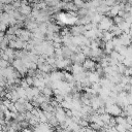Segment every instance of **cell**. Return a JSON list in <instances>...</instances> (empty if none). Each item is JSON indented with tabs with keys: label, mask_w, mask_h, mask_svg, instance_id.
Returning a JSON list of instances; mask_svg holds the SVG:
<instances>
[{
	"label": "cell",
	"mask_w": 132,
	"mask_h": 132,
	"mask_svg": "<svg viewBox=\"0 0 132 132\" xmlns=\"http://www.w3.org/2000/svg\"><path fill=\"white\" fill-rule=\"evenodd\" d=\"M82 65H84V69H90L91 71H95L96 62L93 61L92 59H85V61L82 62Z\"/></svg>",
	"instance_id": "obj_3"
},
{
	"label": "cell",
	"mask_w": 132,
	"mask_h": 132,
	"mask_svg": "<svg viewBox=\"0 0 132 132\" xmlns=\"http://www.w3.org/2000/svg\"><path fill=\"white\" fill-rule=\"evenodd\" d=\"M119 10H120V7H119V5H112V7H110V9H109V14L110 15H112V16H114V15H118V12H119Z\"/></svg>",
	"instance_id": "obj_9"
},
{
	"label": "cell",
	"mask_w": 132,
	"mask_h": 132,
	"mask_svg": "<svg viewBox=\"0 0 132 132\" xmlns=\"http://www.w3.org/2000/svg\"><path fill=\"white\" fill-rule=\"evenodd\" d=\"M87 78L89 79V81H90L91 84H93V82H97V81H99L100 76L98 75L97 72H94V71H93V72L87 74Z\"/></svg>",
	"instance_id": "obj_6"
},
{
	"label": "cell",
	"mask_w": 132,
	"mask_h": 132,
	"mask_svg": "<svg viewBox=\"0 0 132 132\" xmlns=\"http://www.w3.org/2000/svg\"><path fill=\"white\" fill-rule=\"evenodd\" d=\"M9 65V62L3 59H0V68H6Z\"/></svg>",
	"instance_id": "obj_13"
},
{
	"label": "cell",
	"mask_w": 132,
	"mask_h": 132,
	"mask_svg": "<svg viewBox=\"0 0 132 132\" xmlns=\"http://www.w3.org/2000/svg\"><path fill=\"white\" fill-rule=\"evenodd\" d=\"M61 50H62V56H63V58H69L73 54V52H71L68 46H65V47H63Z\"/></svg>",
	"instance_id": "obj_7"
},
{
	"label": "cell",
	"mask_w": 132,
	"mask_h": 132,
	"mask_svg": "<svg viewBox=\"0 0 132 132\" xmlns=\"http://www.w3.org/2000/svg\"><path fill=\"white\" fill-rule=\"evenodd\" d=\"M105 112H107V113H109V114H111V116H119V114L122 113V109H121L120 106H118V105H116L114 103H112V104L106 105V107H105Z\"/></svg>",
	"instance_id": "obj_2"
},
{
	"label": "cell",
	"mask_w": 132,
	"mask_h": 132,
	"mask_svg": "<svg viewBox=\"0 0 132 132\" xmlns=\"http://www.w3.org/2000/svg\"><path fill=\"white\" fill-rule=\"evenodd\" d=\"M18 37H19L21 40H23V41H29L30 38L32 37V33H31L30 31H28V30L22 29V30H21V33H20V35H19Z\"/></svg>",
	"instance_id": "obj_4"
},
{
	"label": "cell",
	"mask_w": 132,
	"mask_h": 132,
	"mask_svg": "<svg viewBox=\"0 0 132 132\" xmlns=\"http://www.w3.org/2000/svg\"><path fill=\"white\" fill-rule=\"evenodd\" d=\"M73 4H74L77 8H79V7H82L84 1H82V0H74V1H73Z\"/></svg>",
	"instance_id": "obj_14"
},
{
	"label": "cell",
	"mask_w": 132,
	"mask_h": 132,
	"mask_svg": "<svg viewBox=\"0 0 132 132\" xmlns=\"http://www.w3.org/2000/svg\"><path fill=\"white\" fill-rule=\"evenodd\" d=\"M113 24V22L108 18V16H102L100 22L97 24V28L102 30V31H108L109 27Z\"/></svg>",
	"instance_id": "obj_1"
},
{
	"label": "cell",
	"mask_w": 132,
	"mask_h": 132,
	"mask_svg": "<svg viewBox=\"0 0 132 132\" xmlns=\"http://www.w3.org/2000/svg\"><path fill=\"white\" fill-rule=\"evenodd\" d=\"M20 87H22L23 89H27V88L29 87V85L27 84L26 79H21V81H20Z\"/></svg>",
	"instance_id": "obj_15"
},
{
	"label": "cell",
	"mask_w": 132,
	"mask_h": 132,
	"mask_svg": "<svg viewBox=\"0 0 132 132\" xmlns=\"http://www.w3.org/2000/svg\"><path fill=\"white\" fill-rule=\"evenodd\" d=\"M124 19L122 18V16H120V15H114V18H113V21H114V23L118 25L119 23H121L122 21H123Z\"/></svg>",
	"instance_id": "obj_17"
},
{
	"label": "cell",
	"mask_w": 132,
	"mask_h": 132,
	"mask_svg": "<svg viewBox=\"0 0 132 132\" xmlns=\"http://www.w3.org/2000/svg\"><path fill=\"white\" fill-rule=\"evenodd\" d=\"M14 0H6V3H12Z\"/></svg>",
	"instance_id": "obj_19"
},
{
	"label": "cell",
	"mask_w": 132,
	"mask_h": 132,
	"mask_svg": "<svg viewBox=\"0 0 132 132\" xmlns=\"http://www.w3.org/2000/svg\"><path fill=\"white\" fill-rule=\"evenodd\" d=\"M116 130H117V131H120V132H125V131H127L126 127H125L124 125H122V124H118L117 127H116Z\"/></svg>",
	"instance_id": "obj_12"
},
{
	"label": "cell",
	"mask_w": 132,
	"mask_h": 132,
	"mask_svg": "<svg viewBox=\"0 0 132 132\" xmlns=\"http://www.w3.org/2000/svg\"><path fill=\"white\" fill-rule=\"evenodd\" d=\"M25 79H26V81H27V84H28L29 86L33 85V77H32V76H29V75H28Z\"/></svg>",
	"instance_id": "obj_18"
},
{
	"label": "cell",
	"mask_w": 132,
	"mask_h": 132,
	"mask_svg": "<svg viewBox=\"0 0 132 132\" xmlns=\"http://www.w3.org/2000/svg\"><path fill=\"white\" fill-rule=\"evenodd\" d=\"M112 37H113V35L111 34V32L105 31V32L102 34V38H101V39H103V41H107V40H111Z\"/></svg>",
	"instance_id": "obj_10"
},
{
	"label": "cell",
	"mask_w": 132,
	"mask_h": 132,
	"mask_svg": "<svg viewBox=\"0 0 132 132\" xmlns=\"http://www.w3.org/2000/svg\"><path fill=\"white\" fill-rule=\"evenodd\" d=\"M117 68H118V73L122 74V73H124V71H125V69H126V66H125L123 63H118Z\"/></svg>",
	"instance_id": "obj_11"
},
{
	"label": "cell",
	"mask_w": 132,
	"mask_h": 132,
	"mask_svg": "<svg viewBox=\"0 0 132 132\" xmlns=\"http://www.w3.org/2000/svg\"><path fill=\"white\" fill-rule=\"evenodd\" d=\"M110 118H111V116H110L109 113H107V112H104V113H101V114H100V119H101V121H102L105 125L108 124Z\"/></svg>",
	"instance_id": "obj_8"
},
{
	"label": "cell",
	"mask_w": 132,
	"mask_h": 132,
	"mask_svg": "<svg viewBox=\"0 0 132 132\" xmlns=\"http://www.w3.org/2000/svg\"><path fill=\"white\" fill-rule=\"evenodd\" d=\"M104 2V4H106V5H108V6H112V5H114L116 4V0H104L103 1Z\"/></svg>",
	"instance_id": "obj_16"
},
{
	"label": "cell",
	"mask_w": 132,
	"mask_h": 132,
	"mask_svg": "<svg viewBox=\"0 0 132 132\" xmlns=\"http://www.w3.org/2000/svg\"><path fill=\"white\" fill-rule=\"evenodd\" d=\"M19 11L23 14V15H25V16H27V15H29V14H31V11H32V8L27 4V5H22V6H20L19 7Z\"/></svg>",
	"instance_id": "obj_5"
}]
</instances>
